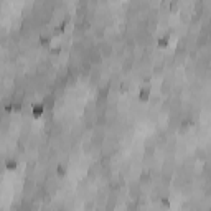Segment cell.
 Here are the masks:
<instances>
[{
    "label": "cell",
    "mask_w": 211,
    "mask_h": 211,
    "mask_svg": "<svg viewBox=\"0 0 211 211\" xmlns=\"http://www.w3.org/2000/svg\"><path fill=\"white\" fill-rule=\"evenodd\" d=\"M43 112H45V104L43 102H36L33 104V107H31V114H33V117H41Z\"/></svg>",
    "instance_id": "6da1fadb"
},
{
    "label": "cell",
    "mask_w": 211,
    "mask_h": 211,
    "mask_svg": "<svg viewBox=\"0 0 211 211\" xmlns=\"http://www.w3.org/2000/svg\"><path fill=\"white\" fill-rule=\"evenodd\" d=\"M150 97V86H145L140 89V92H139V99L142 101V102H145V101H149Z\"/></svg>",
    "instance_id": "7a4b0ae2"
},
{
    "label": "cell",
    "mask_w": 211,
    "mask_h": 211,
    "mask_svg": "<svg viewBox=\"0 0 211 211\" xmlns=\"http://www.w3.org/2000/svg\"><path fill=\"white\" fill-rule=\"evenodd\" d=\"M17 167H18V163H17V160H15V158H7V160H5V168L9 170V172L17 170Z\"/></svg>",
    "instance_id": "3957f363"
},
{
    "label": "cell",
    "mask_w": 211,
    "mask_h": 211,
    "mask_svg": "<svg viewBox=\"0 0 211 211\" xmlns=\"http://www.w3.org/2000/svg\"><path fill=\"white\" fill-rule=\"evenodd\" d=\"M168 43H170V36H168V35H165V36L158 38L157 45H158V48H167V46H168Z\"/></svg>",
    "instance_id": "277c9868"
},
{
    "label": "cell",
    "mask_w": 211,
    "mask_h": 211,
    "mask_svg": "<svg viewBox=\"0 0 211 211\" xmlns=\"http://www.w3.org/2000/svg\"><path fill=\"white\" fill-rule=\"evenodd\" d=\"M40 43H41V45H50L51 43V36H48V35H43V36H40Z\"/></svg>",
    "instance_id": "5b68a950"
},
{
    "label": "cell",
    "mask_w": 211,
    "mask_h": 211,
    "mask_svg": "<svg viewBox=\"0 0 211 211\" xmlns=\"http://www.w3.org/2000/svg\"><path fill=\"white\" fill-rule=\"evenodd\" d=\"M58 175L59 177H64V173H66V168H64V165H58Z\"/></svg>",
    "instance_id": "8992f818"
},
{
    "label": "cell",
    "mask_w": 211,
    "mask_h": 211,
    "mask_svg": "<svg viewBox=\"0 0 211 211\" xmlns=\"http://www.w3.org/2000/svg\"><path fill=\"white\" fill-rule=\"evenodd\" d=\"M59 51H61V46H54L53 50H51V53L53 54H59Z\"/></svg>",
    "instance_id": "52a82bcc"
},
{
    "label": "cell",
    "mask_w": 211,
    "mask_h": 211,
    "mask_svg": "<svg viewBox=\"0 0 211 211\" xmlns=\"http://www.w3.org/2000/svg\"><path fill=\"white\" fill-rule=\"evenodd\" d=\"M170 10H173V12L177 10V4H175V2H173V4H170Z\"/></svg>",
    "instance_id": "ba28073f"
}]
</instances>
